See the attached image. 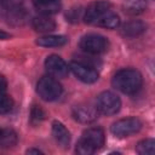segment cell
<instances>
[{
	"mask_svg": "<svg viewBox=\"0 0 155 155\" xmlns=\"http://www.w3.org/2000/svg\"><path fill=\"white\" fill-rule=\"evenodd\" d=\"M97 115H98L97 109L90 105H76L73 109V116L75 117V120L82 124L93 122L97 119Z\"/></svg>",
	"mask_w": 155,
	"mask_h": 155,
	"instance_id": "obj_10",
	"label": "cell"
},
{
	"mask_svg": "<svg viewBox=\"0 0 155 155\" xmlns=\"http://www.w3.org/2000/svg\"><path fill=\"white\" fill-rule=\"evenodd\" d=\"M45 68L53 78H65L69 73V65L57 54H51L45 61Z\"/></svg>",
	"mask_w": 155,
	"mask_h": 155,
	"instance_id": "obj_7",
	"label": "cell"
},
{
	"mask_svg": "<svg viewBox=\"0 0 155 155\" xmlns=\"http://www.w3.org/2000/svg\"><path fill=\"white\" fill-rule=\"evenodd\" d=\"M147 29V25L142 22V21H138V19H132V21H128L126 22L122 28H121V33L125 35V36H130V38H134V36H138L140 34H143Z\"/></svg>",
	"mask_w": 155,
	"mask_h": 155,
	"instance_id": "obj_14",
	"label": "cell"
},
{
	"mask_svg": "<svg viewBox=\"0 0 155 155\" xmlns=\"http://www.w3.org/2000/svg\"><path fill=\"white\" fill-rule=\"evenodd\" d=\"M142 128V121L137 117H126L121 119L113 124L111 126V133L116 137L124 138L128 137L131 134L137 133Z\"/></svg>",
	"mask_w": 155,
	"mask_h": 155,
	"instance_id": "obj_4",
	"label": "cell"
},
{
	"mask_svg": "<svg viewBox=\"0 0 155 155\" xmlns=\"http://www.w3.org/2000/svg\"><path fill=\"white\" fill-rule=\"evenodd\" d=\"M121 107V101L120 98L110 92V91H104L101 94H98L96 99V109L98 113L104 114V115H114L120 110Z\"/></svg>",
	"mask_w": 155,
	"mask_h": 155,
	"instance_id": "obj_3",
	"label": "cell"
},
{
	"mask_svg": "<svg viewBox=\"0 0 155 155\" xmlns=\"http://www.w3.org/2000/svg\"><path fill=\"white\" fill-rule=\"evenodd\" d=\"M147 7L145 0H126L124 2V10L128 15H139Z\"/></svg>",
	"mask_w": 155,
	"mask_h": 155,
	"instance_id": "obj_18",
	"label": "cell"
},
{
	"mask_svg": "<svg viewBox=\"0 0 155 155\" xmlns=\"http://www.w3.org/2000/svg\"><path fill=\"white\" fill-rule=\"evenodd\" d=\"M113 86L122 93H136L142 86V75L136 69H121L113 78Z\"/></svg>",
	"mask_w": 155,
	"mask_h": 155,
	"instance_id": "obj_1",
	"label": "cell"
},
{
	"mask_svg": "<svg viewBox=\"0 0 155 155\" xmlns=\"http://www.w3.org/2000/svg\"><path fill=\"white\" fill-rule=\"evenodd\" d=\"M34 6L35 8L41 13V15H53L57 13L61 7V0H34Z\"/></svg>",
	"mask_w": 155,
	"mask_h": 155,
	"instance_id": "obj_12",
	"label": "cell"
},
{
	"mask_svg": "<svg viewBox=\"0 0 155 155\" xmlns=\"http://www.w3.org/2000/svg\"><path fill=\"white\" fill-rule=\"evenodd\" d=\"M27 154H42V151L39 149H28Z\"/></svg>",
	"mask_w": 155,
	"mask_h": 155,
	"instance_id": "obj_25",
	"label": "cell"
},
{
	"mask_svg": "<svg viewBox=\"0 0 155 155\" xmlns=\"http://www.w3.org/2000/svg\"><path fill=\"white\" fill-rule=\"evenodd\" d=\"M17 140H18L17 133L13 130L6 128L0 132V147L1 148H5V149L12 148L17 144Z\"/></svg>",
	"mask_w": 155,
	"mask_h": 155,
	"instance_id": "obj_17",
	"label": "cell"
},
{
	"mask_svg": "<svg viewBox=\"0 0 155 155\" xmlns=\"http://www.w3.org/2000/svg\"><path fill=\"white\" fill-rule=\"evenodd\" d=\"M6 86H7V82H6V79L0 75V93H4L5 90H6Z\"/></svg>",
	"mask_w": 155,
	"mask_h": 155,
	"instance_id": "obj_23",
	"label": "cell"
},
{
	"mask_svg": "<svg viewBox=\"0 0 155 155\" xmlns=\"http://www.w3.org/2000/svg\"><path fill=\"white\" fill-rule=\"evenodd\" d=\"M31 25L39 33H48L56 29V22L47 15H41L33 18Z\"/></svg>",
	"mask_w": 155,
	"mask_h": 155,
	"instance_id": "obj_13",
	"label": "cell"
},
{
	"mask_svg": "<svg viewBox=\"0 0 155 155\" xmlns=\"http://www.w3.org/2000/svg\"><path fill=\"white\" fill-rule=\"evenodd\" d=\"M0 132H1V130H0Z\"/></svg>",
	"mask_w": 155,
	"mask_h": 155,
	"instance_id": "obj_27",
	"label": "cell"
},
{
	"mask_svg": "<svg viewBox=\"0 0 155 155\" xmlns=\"http://www.w3.org/2000/svg\"><path fill=\"white\" fill-rule=\"evenodd\" d=\"M80 142L85 143L93 151H96L97 149H99V148H102L104 145V142H105L104 131L101 127H91V128H87L82 133V136L80 138Z\"/></svg>",
	"mask_w": 155,
	"mask_h": 155,
	"instance_id": "obj_8",
	"label": "cell"
},
{
	"mask_svg": "<svg viewBox=\"0 0 155 155\" xmlns=\"http://www.w3.org/2000/svg\"><path fill=\"white\" fill-rule=\"evenodd\" d=\"M68 42V38L64 35H44L36 40V44L42 47H59Z\"/></svg>",
	"mask_w": 155,
	"mask_h": 155,
	"instance_id": "obj_15",
	"label": "cell"
},
{
	"mask_svg": "<svg viewBox=\"0 0 155 155\" xmlns=\"http://www.w3.org/2000/svg\"><path fill=\"white\" fill-rule=\"evenodd\" d=\"M94 24H97L99 27H103V28H107V29H115L120 25V17L116 13H114L109 10L104 15H102L96 21Z\"/></svg>",
	"mask_w": 155,
	"mask_h": 155,
	"instance_id": "obj_16",
	"label": "cell"
},
{
	"mask_svg": "<svg viewBox=\"0 0 155 155\" xmlns=\"http://www.w3.org/2000/svg\"><path fill=\"white\" fill-rule=\"evenodd\" d=\"M136 151L140 155H153L155 151V140L151 138L140 140L136 147Z\"/></svg>",
	"mask_w": 155,
	"mask_h": 155,
	"instance_id": "obj_19",
	"label": "cell"
},
{
	"mask_svg": "<svg viewBox=\"0 0 155 155\" xmlns=\"http://www.w3.org/2000/svg\"><path fill=\"white\" fill-rule=\"evenodd\" d=\"M10 0H0V4H2V5H5V4H7Z\"/></svg>",
	"mask_w": 155,
	"mask_h": 155,
	"instance_id": "obj_26",
	"label": "cell"
},
{
	"mask_svg": "<svg viewBox=\"0 0 155 155\" xmlns=\"http://www.w3.org/2000/svg\"><path fill=\"white\" fill-rule=\"evenodd\" d=\"M62 86L61 84L52 76H44L39 80L36 85V92L38 94L47 102L56 101L62 94Z\"/></svg>",
	"mask_w": 155,
	"mask_h": 155,
	"instance_id": "obj_2",
	"label": "cell"
},
{
	"mask_svg": "<svg viewBox=\"0 0 155 155\" xmlns=\"http://www.w3.org/2000/svg\"><path fill=\"white\" fill-rule=\"evenodd\" d=\"M111 7L110 2L109 1H105V0H98V1H93L91 2L86 10L84 11V19L85 22L87 23H96V21L102 16L104 15L107 11H109Z\"/></svg>",
	"mask_w": 155,
	"mask_h": 155,
	"instance_id": "obj_9",
	"label": "cell"
},
{
	"mask_svg": "<svg viewBox=\"0 0 155 155\" xmlns=\"http://www.w3.org/2000/svg\"><path fill=\"white\" fill-rule=\"evenodd\" d=\"M10 34L8 33H6V31H4V30H1L0 29V40H6V39H10Z\"/></svg>",
	"mask_w": 155,
	"mask_h": 155,
	"instance_id": "obj_24",
	"label": "cell"
},
{
	"mask_svg": "<svg viewBox=\"0 0 155 155\" xmlns=\"http://www.w3.org/2000/svg\"><path fill=\"white\" fill-rule=\"evenodd\" d=\"M52 134H53L54 139L57 140V143L61 147H63V148L69 147V144H70V133L62 122H59V121H53L52 122Z\"/></svg>",
	"mask_w": 155,
	"mask_h": 155,
	"instance_id": "obj_11",
	"label": "cell"
},
{
	"mask_svg": "<svg viewBox=\"0 0 155 155\" xmlns=\"http://www.w3.org/2000/svg\"><path fill=\"white\" fill-rule=\"evenodd\" d=\"M45 116H46V114L40 107L34 105L31 108V110H30V120H31V122H34V124L41 122L45 119Z\"/></svg>",
	"mask_w": 155,
	"mask_h": 155,
	"instance_id": "obj_21",
	"label": "cell"
},
{
	"mask_svg": "<svg viewBox=\"0 0 155 155\" xmlns=\"http://www.w3.org/2000/svg\"><path fill=\"white\" fill-rule=\"evenodd\" d=\"M80 8H71L70 11H69V13H67V17L69 18V21H73V22H75V21H78V18L80 17Z\"/></svg>",
	"mask_w": 155,
	"mask_h": 155,
	"instance_id": "obj_22",
	"label": "cell"
},
{
	"mask_svg": "<svg viewBox=\"0 0 155 155\" xmlns=\"http://www.w3.org/2000/svg\"><path fill=\"white\" fill-rule=\"evenodd\" d=\"M80 48L91 54H98L108 48V40L99 34H87L80 40Z\"/></svg>",
	"mask_w": 155,
	"mask_h": 155,
	"instance_id": "obj_5",
	"label": "cell"
},
{
	"mask_svg": "<svg viewBox=\"0 0 155 155\" xmlns=\"http://www.w3.org/2000/svg\"><path fill=\"white\" fill-rule=\"evenodd\" d=\"M12 108H13V99L5 93H0V115L10 113Z\"/></svg>",
	"mask_w": 155,
	"mask_h": 155,
	"instance_id": "obj_20",
	"label": "cell"
},
{
	"mask_svg": "<svg viewBox=\"0 0 155 155\" xmlns=\"http://www.w3.org/2000/svg\"><path fill=\"white\" fill-rule=\"evenodd\" d=\"M69 69L73 74L85 84H93L98 80V73L96 69L80 61H73L69 63Z\"/></svg>",
	"mask_w": 155,
	"mask_h": 155,
	"instance_id": "obj_6",
	"label": "cell"
}]
</instances>
